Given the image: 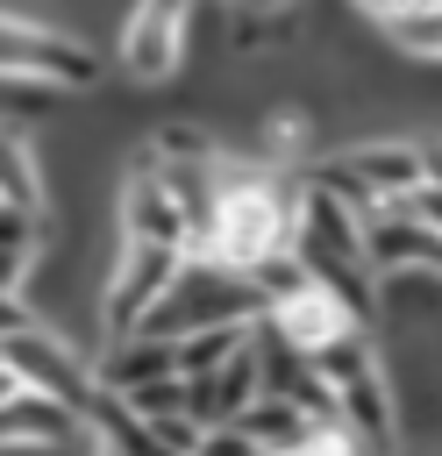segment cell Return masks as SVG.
<instances>
[{
  "instance_id": "cell-9",
  "label": "cell",
  "mask_w": 442,
  "mask_h": 456,
  "mask_svg": "<svg viewBox=\"0 0 442 456\" xmlns=\"http://www.w3.org/2000/svg\"><path fill=\"white\" fill-rule=\"evenodd\" d=\"M0 442H36V449H71V442H93L86 435V413L78 406H64V399H50V392H14L7 406H0Z\"/></svg>"
},
{
  "instance_id": "cell-14",
  "label": "cell",
  "mask_w": 442,
  "mask_h": 456,
  "mask_svg": "<svg viewBox=\"0 0 442 456\" xmlns=\"http://www.w3.org/2000/svg\"><path fill=\"white\" fill-rule=\"evenodd\" d=\"M278 456H371V449H364L342 420H314V428H307L292 449H278Z\"/></svg>"
},
{
  "instance_id": "cell-17",
  "label": "cell",
  "mask_w": 442,
  "mask_h": 456,
  "mask_svg": "<svg viewBox=\"0 0 442 456\" xmlns=\"http://www.w3.org/2000/svg\"><path fill=\"white\" fill-rule=\"evenodd\" d=\"M406 207H413V214H421V221H428V228L442 235V185H421V192H413Z\"/></svg>"
},
{
  "instance_id": "cell-19",
  "label": "cell",
  "mask_w": 442,
  "mask_h": 456,
  "mask_svg": "<svg viewBox=\"0 0 442 456\" xmlns=\"http://www.w3.org/2000/svg\"><path fill=\"white\" fill-rule=\"evenodd\" d=\"M14 392H21V370H14V363H7V349H0V406H7Z\"/></svg>"
},
{
  "instance_id": "cell-6",
  "label": "cell",
  "mask_w": 442,
  "mask_h": 456,
  "mask_svg": "<svg viewBox=\"0 0 442 456\" xmlns=\"http://www.w3.org/2000/svg\"><path fill=\"white\" fill-rule=\"evenodd\" d=\"M278 342H292L299 356H314V349H328V342H342L349 328H371V321H356L349 314V299L335 292V285H321V278H307V285H292L285 299H271L264 314H257Z\"/></svg>"
},
{
  "instance_id": "cell-11",
  "label": "cell",
  "mask_w": 442,
  "mask_h": 456,
  "mask_svg": "<svg viewBox=\"0 0 442 456\" xmlns=\"http://www.w3.org/2000/svg\"><path fill=\"white\" fill-rule=\"evenodd\" d=\"M242 428L257 435V449H264V456H278V449H292V442L314 428V413H307V406H292V399H278V392H257V399L242 406Z\"/></svg>"
},
{
  "instance_id": "cell-10",
  "label": "cell",
  "mask_w": 442,
  "mask_h": 456,
  "mask_svg": "<svg viewBox=\"0 0 442 456\" xmlns=\"http://www.w3.org/2000/svg\"><path fill=\"white\" fill-rule=\"evenodd\" d=\"M378 43L399 64H442V0H413V7H385L371 14Z\"/></svg>"
},
{
  "instance_id": "cell-3",
  "label": "cell",
  "mask_w": 442,
  "mask_h": 456,
  "mask_svg": "<svg viewBox=\"0 0 442 456\" xmlns=\"http://www.w3.org/2000/svg\"><path fill=\"white\" fill-rule=\"evenodd\" d=\"M192 14L200 0H128L121 28H114V64L128 86H164L185 71L192 57Z\"/></svg>"
},
{
  "instance_id": "cell-16",
  "label": "cell",
  "mask_w": 442,
  "mask_h": 456,
  "mask_svg": "<svg viewBox=\"0 0 442 456\" xmlns=\"http://www.w3.org/2000/svg\"><path fill=\"white\" fill-rule=\"evenodd\" d=\"M36 264H43V249H14V242H0V292H21V285L36 278Z\"/></svg>"
},
{
  "instance_id": "cell-15",
  "label": "cell",
  "mask_w": 442,
  "mask_h": 456,
  "mask_svg": "<svg viewBox=\"0 0 442 456\" xmlns=\"http://www.w3.org/2000/svg\"><path fill=\"white\" fill-rule=\"evenodd\" d=\"M192 456H264V449H257V435L242 420H221V428H200Z\"/></svg>"
},
{
  "instance_id": "cell-12",
  "label": "cell",
  "mask_w": 442,
  "mask_h": 456,
  "mask_svg": "<svg viewBox=\"0 0 442 456\" xmlns=\"http://www.w3.org/2000/svg\"><path fill=\"white\" fill-rule=\"evenodd\" d=\"M0 200L14 207H43V157L0 121Z\"/></svg>"
},
{
  "instance_id": "cell-13",
  "label": "cell",
  "mask_w": 442,
  "mask_h": 456,
  "mask_svg": "<svg viewBox=\"0 0 442 456\" xmlns=\"http://www.w3.org/2000/svg\"><path fill=\"white\" fill-rule=\"evenodd\" d=\"M242 342H250V321H242V328L228 321V328H192V335H178V378L221 370V363H228V356H235Z\"/></svg>"
},
{
  "instance_id": "cell-8",
  "label": "cell",
  "mask_w": 442,
  "mask_h": 456,
  "mask_svg": "<svg viewBox=\"0 0 442 456\" xmlns=\"http://www.w3.org/2000/svg\"><path fill=\"white\" fill-rule=\"evenodd\" d=\"M264 392V378H257V349L242 342L221 370H200V378H185V413L200 420V428H221V420H242V406Z\"/></svg>"
},
{
  "instance_id": "cell-18",
  "label": "cell",
  "mask_w": 442,
  "mask_h": 456,
  "mask_svg": "<svg viewBox=\"0 0 442 456\" xmlns=\"http://www.w3.org/2000/svg\"><path fill=\"white\" fill-rule=\"evenodd\" d=\"M36 314H29V299L21 292H0V335H14V328H29Z\"/></svg>"
},
{
  "instance_id": "cell-4",
  "label": "cell",
  "mask_w": 442,
  "mask_h": 456,
  "mask_svg": "<svg viewBox=\"0 0 442 456\" xmlns=\"http://www.w3.org/2000/svg\"><path fill=\"white\" fill-rule=\"evenodd\" d=\"M178 256L185 249H157V242H114V256H107V278H100V321H107V335H135V321L157 306V292L171 285V271H178Z\"/></svg>"
},
{
  "instance_id": "cell-2",
  "label": "cell",
  "mask_w": 442,
  "mask_h": 456,
  "mask_svg": "<svg viewBox=\"0 0 442 456\" xmlns=\"http://www.w3.org/2000/svg\"><path fill=\"white\" fill-rule=\"evenodd\" d=\"M0 78H36V86H64V93H93L107 78V57L50 21H29L14 7H0Z\"/></svg>"
},
{
  "instance_id": "cell-21",
  "label": "cell",
  "mask_w": 442,
  "mask_h": 456,
  "mask_svg": "<svg viewBox=\"0 0 442 456\" xmlns=\"http://www.w3.org/2000/svg\"><path fill=\"white\" fill-rule=\"evenodd\" d=\"M100 456H107V449H100Z\"/></svg>"
},
{
  "instance_id": "cell-5",
  "label": "cell",
  "mask_w": 442,
  "mask_h": 456,
  "mask_svg": "<svg viewBox=\"0 0 442 456\" xmlns=\"http://www.w3.org/2000/svg\"><path fill=\"white\" fill-rule=\"evenodd\" d=\"M0 349H7V363L21 370V385H29V392H50V399H64V406H78V413H86V399L100 392L93 356H86V349H71V342H64L57 328H43V321H29V328L0 335Z\"/></svg>"
},
{
  "instance_id": "cell-7",
  "label": "cell",
  "mask_w": 442,
  "mask_h": 456,
  "mask_svg": "<svg viewBox=\"0 0 442 456\" xmlns=\"http://www.w3.org/2000/svg\"><path fill=\"white\" fill-rule=\"evenodd\" d=\"M114 221H121V235H128V242H157V249H185V235H192V214L171 200V185L157 178L150 150H143V157H135V171L121 178Z\"/></svg>"
},
{
  "instance_id": "cell-20",
  "label": "cell",
  "mask_w": 442,
  "mask_h": 456,
  "mask_svg": "<svg viewBox=\"0 0 442 456\" xmlns=\"http://www.w3.org/2000/svg\"><path fill=\"white\" fill-rule=\"evenodd\" d=\"M349 7H364V14H385V7H413V0H349Z\"/></svg>"
},
{
  "instance_id": "cell-1",
  "label": "cell",
  "mask_w": 442,
  "mask_h": 456,
  "mask_svg": "<svg viewBox=\"0 0 442 456\" xmlns=\"http://www.w3.org/2000/svg\"><path fill=\"white\" fill-rule=\"evenodd\" d=\"M264 314V299H257V285L242 278V271H228V264H214V256H178V271H171V285L157 292V306L135 321L143 335H164V342H178V335H192V328H242V321H257Z\"/></svg>"
}]
</instances>
